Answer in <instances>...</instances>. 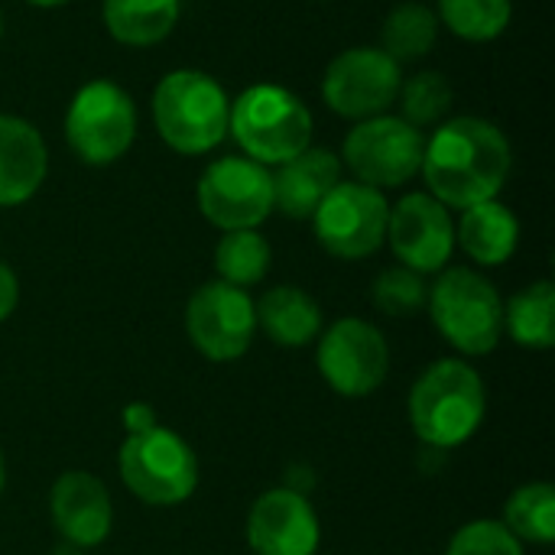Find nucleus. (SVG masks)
<instances>
[{
    "mask_svg": "<svg viewBox=\"0 0 555 555\" xmlns=\"http://www.w3.org/2000/svg\"><path fill=\"white\" fill-rule=\"evenodd\" d=\"M257 328L283 348H302L322 332V309L319 302L296 286H273L270 293L254 302Z\"/></svg>",
    "mask_w": 555,
    "mask_h": 555,
    "instance_id": "obj_21",
    "label": "nucleus"
},
{
    "mask_svg": "<svg viewBox=\"0 0 555 555\" xmlns=\"http://www.w3.org/2000/svg\"><path fill=\"white\" fill-rule=\"evenodd\" d=\"M504 527L527 543L555 540V491L550 485L520 488L504 507Z\"/></svg>",
    "mask_w": 555,
    "mask_h": 555,
    "instance_id": "obj_27",
    "label": "nucleus"
},
{
    "mask_svg": "<svg viewBox=\"0 0 555 555\" xmlns=\"http://www.w3.org/2000/svg\"><path fill=\"white\" fill-rule=\"evenodd\" d=\"M185 332L205 358L234 361L254 341L257 332L254 302L244 289L211 280L192 293L185 306Z\"/></svg>",
    "mask_w": 555,
    "mask_h": 555,
    "instance_id": "obj_12",
    "label": "nucleus"
},
{
    "mask_svg": "<svg viewBox=\"0 0 555 555\" xmlns=\"http://www.w3.org/2000/svg\"><path fill=\"white\" fill-rule=\"evenodd\" d=\"M52 555H78V546H65V550H55Z\"/></svg>",
    "mask_w": 555,
    "mask_h": 555,
    "instance_id": "obj_33",
    "label": "nucleus"
},
{
    "mask_svg": "<svg viewBox=\"0 0 555 555\" xmlns=\"http://www.w3.org/2000/svg\"><path fill=\"white\" fill-rule=\"evenodd\" d=\"M514 166L507 133L475 114L446 117L426 137V153L420 176L433 198L449 211H465L472 205L491 202L507 185Z\"/></svg>",
    "mask_w": 555,
    "mask_h": 555,
    "instance_id": "obj_1",
    "label": "nucleus"
},
{
    "mask_svg": "<svg viewBox=\"0 0 555 555\" xmlns=\"http://www.w3.org/2000/svg\"><path fill=\"white\" fill-rule=\"evenodd\" d=\"M387 244L397 260L423 276L449 267L455 250L452 211L429 192H410L387 215Z\"/></svg>",
    "mask_w": 555,
    "mask_h": 555,
    "instance_id": "obj_13",
    "label": "nucleus"
},
{
    "mask_svg": "<svg viewBox=\"0 0 555 555\" xmlns=\"http://www.w3.org/2000/svg\"><path fill=\"white\" fill-rule=\"evenodd\" d=\"M341 159L325 146H306L293 159L280 163L273 176V208L286 218L309 221L322 198L341 182Z\"/></svg>",
    "mask_w": 555,
    "mask_h": 555,
    "instance_id": "obj_18",
    "label": "nucleus"
},
{
    "mask_svg": "<svg viewBox=\"0 0 555 555\" xmlns=\"http://www.w3.org/2000/svg\"><path fill=\"white\" fill-rule=\"evenodd\" d=\"M403 85L400 62H393L380 46L341 49L322 75V101L332 114L345 120H367L390 114Z\"/></svg>",
    "mask_w": 555,
    "mask_h": 555,
    "instance_id": "obj_9",
    "label": "nucleus"
},
{
    "mask_svg": "<svg viewBox=\"0 0 555 555\" xmlns=\"http://www.w3.org/2000/svg\"><path fill=\"white\" fill-rule=\"evenodd\" d=\"M215 270L221 283L247 289L270 270V244L260 231H224L215 247Z\"/></svg>",
    "mask_w": 555,
    "mask_h": 555,
    "instance_id": "obj_26",
    "label": "nucleus"
},
{
    "mask_svg": "<svg viewBox=\"0 0 555 555\" xmlns=\"http://www.w3.org/2000/svg\"><path fill=\"white\" fill-rule=\"evenodd\" d=\"M124 420H127V429H130V433H146V429L156 426V423H153V410H150V406H140V403L127 406Z\"/></svg>",
    "mask_w": 555,
    "mask_h": 555,
    "instance_id": "obj_31",
    "label": "nucleus"
},
{
    "mask_svg": "<svg viewBox=\"0 0 555 555\" xmlns=\"http://www.w3.org/2000/svg\"><path fill=\"white\" fill-rule=\"evenodd\" d=\"M390 202L380 189L341 179L312 211L315 241L338 260H364L387 241Z\"/></svg>",
    "mask_w": 555,
    "mask_h": 555,
    "instance_id": "obj_10",
    "label": "nucleus"
},
{
    "mask_svg": "<svg viewBox=\"0 0 555 555\" xmlns=\"http://www.w3.org/2000/svg\"><path fill=\"white\" fill-rule=\"evenodd\" d=\"M16 299H20L16 273L0 260V322H3V319H10V312L16 309Z\"/></svg>",
    "mask_w": 555,
    "mask_h": 555,
    "instance_id": "obj_30",
    "label": "nucleus"
},
{
    "mask_svg": "<svg viewBox=\"0 0 555 555\" xmlns=\"http://www.w3.org/2000/svg\"><path fill=\"white\" fill-rule=\"evenodd\" d=\"M228 137L247 159L270 169L312 146V111L296 91L257 81L231 101Z\"/></svg>",
    "mask_w": 555,
    "mask_h": 555,
    "instance_id": "obj_3",
    "label": "nucleus"
},
{
    "mask_svg": "<svg viewBox=\"0 0 555 555\" xmlns=\"http://www.w3.org/2000/svg\"><path fill=\"white\" fill-rule=\"evenodd\" d=\"M455 244H462V250L475 263L501 267L514 257L520 244V221L498 198L472 205L462 211V221L455 224Z\"/></svg>",
    "mask_w": 555,
    "mask_h": 555,
    "instance_id": "obj_19",
    "label": "nucleus"
},
{
    "mask_svg": "<svg viewBox=\"0 0 555 555\" xmlns=\"http://www.w3.org/2000/svg\"><path fill=\"white\" fill-rule=\"evenodd\" d=\"M504 325L511 338L524 348L546 351L555 345V286L550 280L530 283L520 289L507 309H504Z\"/></svg>",
    "mask_w": 555,
    "mask_h": 555,
    "instance_id": "obj_23",
    "label": "nucleus"
},
{
    "mask_svg": "<svg viewBox=\"0 0 555 555\" xmlns=\"http://www.w3.org/2000/svg\"><path fill=\"white\" fill-rule=\"evenodd\" d=\"M49 511H52L55 530L65 537L68 546L91 550V546L104 543L107 533H111L114 511H111L107 488L94 475H88V472L62 475L52 485Z\"/></svg>",
    "mask_w": 555,
    "mask_h": 555,
    "instance_id": "obj_16",
    "label": "nucleus"
},
{
    "mask_svg": "<svg viewBox=\"0 0 555 555\" xmlns=\"http://www.w3.org/2000/svg\"><path fill=\"white\" fill-rule=\"evenodd\" d=\"M390 367L384 335L364 319H338L319 341V371L341 397L374 393Z\"/></svg>",
    "mask_w": 555,
    "mask_h": 555,
    "instance_id": "obj_14",
    "label": "nucleus"
},
{
    "mask_svg": "<svg viewBox=\"0 0 555 555\" xmlns=\"http://www.w3.org/2000/svg\"><path fill=\"white\" fill-rule=\"evenodd\" d=\"M436 16L465 42H491L511 26L514 0H436Z\"/></svg>",
    "mask_w": 555,
    "mask_h": 555,
    "instance_id": "obj_24",
    "label": "nucleus"
},
{
    "mask_svg": "<svg viewBox=\"0 0 555 555\" xmlns=\"http://www.w3.org/2000/svg\"><path fill=\"white\" fill-rule=\"evenodd\" d=\"M0 491H3V459H0Z\"/></svg>",
    "mask_w": 555,
    "mask_h": 555,
    "instance_id": "obj_34",
    "label": "nucleus"
},
{
    "mask_svg": "<svg viewBox=\"0 0 555 555\" xmlns=\"http://www.w3.org/2000/svg\"><path fill=\"white\" fill-rule=\"evenodd\" d=\"M371 299L374 306L384 312V315H393V319H406V315H416L426 299H429V286H426V276L410 270V267H387L374 286H371Z\"/></svg>",
    "mask_w": 555,
    "mask_h": 555,
    "instance_id": "obj_28",
    "label": "nucleus"
},
{
    "mask_svg": "<svg viewBox=\"0 0 555 555\" xmlns=\"http://www.w3.org/2000/svg\"><path fill=\"white\" fill-rule=\"evenodd\" d=\"M29 7H36V10H55V7H65L68 0H26Z\"/></svg>",
    "mask_w": 555,
    "mask_h": 555,
    "instance_id": "obj_32",
    "label": "nucleus"
},
{
    "mask_svg": "<svg viewBox=\"0 0 555 555\" xmlns=\"http://www.w3.org/2000/svg\"><path fill=\"white\" fill-rule=\"evenodd\" d=\"M0 39H3V13H0Z\"/></svg>",
    "mask_w": 555,
    "mask_h": 555,
    "instance_id": "obj_35",
    "label": "nucleus"
},
{
    "mask_svg": "<svg viewBox=\"0 0 555 555\" xmlns=\"http://www.w3.org/2000/svg\"><path fill=\"white\" fill-rule=\"evenodd\" d=\"M247 540L257 555H315L319 517L296 491H267L247 517Z\"/></svg>",
    "mask_w": 555,
    "mask_h": 555,
    "instance_id": "obj_15",
    "label": "nucleus"
},
{
    "mask_svg": "<svg viewBox=\"0 0 555 555\" xmlns=\"http://www.w3.org/2000/svg\"><path fill=\"white\" fill-rule=\"evenodd\" d=\"M426 153V133L406 124L400 114H377L358 120L341 143V166L371 189H397L420 176Z\"/></svg>",
    "mask_w": 555,
    "mask_h": 555,
    "instance_id": "obj_7",
    "label": "nucleus"
},
{
    "mask_svg": "<svg viewBox=\"0 0 555 555\" xmlns=\"http://www.w3.org/2000/svg\"><path fill=\"white\" fill-rule=\"evenodd\" d=\"M446 555H524V546L504 524L475 520L452 537Z\"/></svg>",
    "mask_w": 555,
    "mask_h": 555,
    "instance_id": "obj_29",
    "label": "nucleus"
},
{
    "mask_svg": "<svg viewBox=\"0 0 555 555\" xmlns=\"http://www.w3.org/2000/svg\"><path fill=\"white\" fill-rule=\"evenodd\" d=\"M49 172L46 137L16 114H0V208L29 202Z\"/></svg>",
    "mask_w": 555,
    "mask_h": 555,
    "instance_id": "obj_17",
    "label": "nucleus"
},
{
    "mask_svg": "<svg viewBox=\"0 0 555 555\" xmlns=\"http://www.w3.org/2000/svg\"><path fill=\"white\" fill-rule=\"evenodd\" d=\"M65 143L85 166H111L137 140V104L111 78L85 81L65 107Z\"/></svg>",
    "mask_w": 555,
    "mask_h": 555,
    "instance_id": "obj_5",
    "label": "nucleus"
},
{
    "mask_svg": "<svg viewBox=\"0 0 555 555\" xmlns=\"http://www.w3.org/2000/svg\"><path fill=\"white\" fill-rule=\"evenodd\" d=\"M439 29L442 26H439V16H436L433 7L406 0V3H397L387 13L384 29H380V49L400 65L403 62H420L436 49Z\"/></svg>",
    "mask_w": 555,
    "mask_h": 555,
    "instance_id": "obj_22",
    "label": "nucleus"
},
{
    "mask_svg": "<svg viewBox=\"0 0 555 555\" xmlns=\"http://www.w3.org/2000/svg\"><path fill=\"white\" fill-rule=\"evenodd\" d=\"M150 114L169 150L179 156H205L228 140L231 98L208 72L172 68L156 81Z\"/></svg>",
    "mask_w": 555,
    "mask_h": 555,
    "instance_id": "obj_2",
    "label": "nucleus"
},
{
    "mask_svg": "<svg viewBox=\"0 0 555 555\" xmlns=\"http://www.w3.org/2000/svg\"><path fill=\"white\" fill-rule=\"evenodd\" d=\"M452 101H455V88L439 68H423L403 78L400 94H397L400 117L413 124L416 130L439 127L452 114Z\"/></svg>",
    "mask_w": 555,
    "mask_h": 555,
    "instance_id": "obj_25",
    "label": "nucleus"
},
{
    "mask_svg": "<svg viewBox=\"0 0 555 555\" xmlns=\"http://www.w3.org/2000/svg\"><path fill=\"white\" fill-rule=\"evenodd\" d=\"M426 306L442 338L465 354H491L504 335V302L494 283L478 270H439Z\"/></svg>",
    "mask_w": 555,
    "mask_h": 555,
    "instance_id": "obj_6",
    "label": "nucleus"
},
{
    "mask_svg": "<svg viewBox=\"0 0 555 555\" xmlns=\"http://www.w3.org/2000/svg\"><path fill=\"white\" fill-rule=\"evenodd\" d=\"M198 208L221 231H257L273 211V176L247 156H218L198 179Z\"/></svg>",
    "mask_w": 555,
    "mask_h": 555,
    "instance_id": "obj_11",
    "label": "nucleus"
},
{
    "mask_svg": "<svg viewBox=\"0 0 555 555\" xmlns=\"http://www.w3.org/2000/svg\"><path fill=\"white\" fill-rule=\"evenodd\" d=\"M120 478L143 504L172 507L195 491L198 462L182 436L153 426L146 433H130L124 442Z\"/></svg>",
    "mask_w": 555,
    "mask_h": 555,
    "instance_id": "obj_8",
    "label": "nucleus"
},
{
    "mask_svg": "<svg viewBox=\"0 0 555 555\" xmlns=\"http://www.w3.org/2000/svg\"><path fill=\"white\" fill-rule=\"evenodd\" d=\"M416 436L433 449L468 442L485 420V384L465 361H436L410 393Z\"/></svg>",
    "mask_w": 555,
    "mask_h": 555,
    "instance_id": "obj_4",
    "label": "nucleus"
},
{
    "mask_svg": "<svg viewBox=\"0 0 555 555\" xmlns=\"http://www.w3.org/2000/svg\"><path fill=\"white\" fill-rule=\"evenodd\" d=\"M182 16V0H101L107 36L127 49H150L172 36Z\"/></svg>",
    "mask_w": 555,
    "mask_h": 555,
    "instance_id": "obj_20",
    "label": "nucleus"
}]
</instances>
